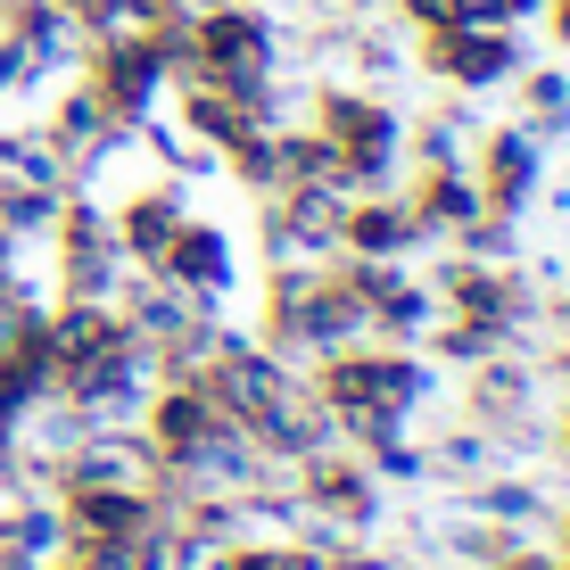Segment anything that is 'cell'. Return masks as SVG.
<instances>
[{"label": "cell", "instance_id": "6da1fadb", "mask_svg": "<svg viewBox=\"0 0 570 570\" xmlns=\"http://www.w3.org/2000/svg\"><path fill=\"white\" fill-rule=\"evenodd\" d=\"M414 67L430 83L480 100V91L521 75V26H430V33H414Z\"/></svg>", "mask_w": 570, "mask_h": 570}, {"label": "cell", "instance_id": "7a4b0ae2", "mask_svg": "<svg viewBox=\"0 0 570 570\" xmlns=\"http://www.w3.org/2000/svg\"><path fill=\"white\" fill-rule=\"evenodd\" d=\"M141 273H157L166 289H183V298H199V306L224 314L232 289H240V240H232L215 215H183L174 240L157 248V265H141Z\"/></svg>", "mask_w": 570, "mask_h": 570}, {"label": "cell", "instance_id": "3957f363", "mask_svg": "<svg viewBox=\"0 0 570 570\" xmlns=\"http://www.w3.org/2000/svg\"><path fill=\"white\" fill-rule=\"evenodd\" d=\"M463 174H471V190H480L488 215H529V199H538V183H546V141L529 125H488V132H471Z\"/></svg>", "mask_w": 570, "mask_h": 570}, {"label": "cell", "instance_id": "277c9868", "mask_svg": "<svg viewBox=\"0 0 570 570\" xmlns=\"http://www.w3.org/2000/svg\"><path fill=\"white\" fill-rule=\"evenodd\" d=\"M183 215H190V190L174 183V174H141V183H125L108 199V232H116V248H125V265H157V248L174 240Z\"/></svg>", "mask_w": 570, "mask_h": 570}, {"label": "cell", "instance_id": "5b68a950", "mask_svg": "<svg viewBox=\"0 0 570 570\" xmlns=\"http://www.w3.org/2000/svg\"><path fill=\"white\" fill-rule=\"evenodd\" d=\"M422 240V224H414V207L397 199V190H364V199H347L340 207V257H372V265H389V257H414Z\"/></svg>", "mask_w": 570, "mask_h": 570}, {"label": "cell", "instance_id": "8992f818", "mask_svg": "<svg viewBox=\"0 0 570 570\" xmlns=\"http://www.w3.org/2000/svg\"><path fill=\"white\" fill-rule=\"evenodd\" d=\"M397 33H430V26H463V0H381Z\"/></svg>", "mask_w": 570, "mask_h": 570}, {"label": "cell", "instance_id": "52a82bcc", "mask_svg": "<svg viewBox=\"0 0 570 570\" xmlns=\"http://www.w3.org/2000/svg\"><path fill=\"white\" fill-rule=\"evenodd\" d=\"M538 26H546V33H554V42L570 50V0H546V17H538Z\"/></svg>", "mask_w": 570, "mask_h": 570}, {"label": "cell", "instance_id": "ba28073f", "mask_svg": "<svg viewBox=\"0 0 570 570\" xmlns=\"http://www.w3.org/2000/svg\"><path fill=\"white\" fill-rule=\"evenodd\" d=\"M546 17V0H504V26H538Z\"/></svg>", "mask_w": 570, "mask_h": 570}, {"label": "cell", "instance_id": "9c48e42d", "mask_svg": "<svg viewBox=\"0 0 570 570\" xmlns=\"http://www.w3.org/2000/svg\"><path fill=\"white\" fill-rule=\"evenodd\" d=\"M323 17H381V0H323Z\"/></svg>", "mask_w": 570, "mask_h": 570}]
</instances>
